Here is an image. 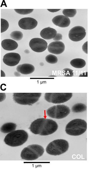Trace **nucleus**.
<instances>
[{"label":"nucleus","mask_w":91,"mask_h":169,"mask_svg":"<svg viewBox=\"0 0 91 169\" xmlns=\"http://www.w3.org/2000/svg\"><path fill=\"white\" fill-rule=\"evenodd\" d=\"M58 127L57 123L54 120L41 118L33 121L30 125L29 129L34 134L46 136L54 133L57 130Z\"/></svg>","instance_id":"nucleus-1"},{"label":"nucleus","mask_w":91,"mask_h":169,"mask_svg":"<svg viewBox=\"0 0 91 169\" xmlns=\"http://www.w3.org/2000/svg\"><path fill=\"white\" fill-rule=\"evenodd\" d=\"M28 137L27 133L23 130H14L7 134L4 141L7 145L12 147L20 146L24 143Z\"/></svg>","instance_id":"nucleus-2"},{"label":"nucleus","mask_w":91,"mask_h":169,"mask_svg":"<svg viewBox=\"0 0 91 169\" xmlns=\"http://www.w3.org/2000/svg\"><path fill=\"white\" fill-rule=\"evenodd\" d=\"M87 128V123L85 120L76 119L71 120L67 124L65 131L69 135L77 136L83 133Z\"/></svg>","instance_id":"nucleus-3"},{"label":"nucleus","mask_w":91,"mask_h":169,"mask_svg":"<svg viewBox=\"0 0 91 169\" xmlns=\"http://www.w3.org/2000/svg\"><path fill=\"white\" fill-rule=\"evenodd\" d=\"M44 149L41 146L32 144L24 148L22 150L20 156L24 160H36L43 154Z\"/></svg>","instance_id":"nucleus-4"},{"label":"nucleus","mask_w":91,"mask_h":169,"mask_svg":"<svg viewBox=\"0 0 91 169\" xmlns=\"http://www.w3.org/2000/svg\"><path fill=\"white\" fill-rule=\"evenodd\" d=\"M41 95V93H14L13 99L18 104L31 105L37 102Z\"/></svg>","instance_id":"nucleus-5"},{"label":"nucleus","mask_w":91,"mask_h":169,"mask_svg":"<svg viewBox=\"0 0 91 169\" xmlns=\"http://www.w3.org/2000/svg\"><path fill=\"white\" fill-rule=\"evenodd\" d=\"M69 147L67 141L62 139H57L48 144L46 151L48 153L52 155H59L66 152Z\"/></svg>","instance_id":"nucleus-6"},{"label":"nucleus","mask_w":91,"mask_h":169,"mask_svg":"<svg viewBox=\"0 0 91 169\" xmlns=\"http://www.w3.org/2000/svg\"><path fill=\"white\" fill-rule=\"evenodd\" d=\"M69 107L63 105H58L49 108L46 112L48 116L54 119H60L67 116L70 113Z\"/></svg>","instance_id":"nucleus-7"},{"label":"nucleus","mask_w":91,"mask_h":169,"mask_svg":"<svg viewBox=\"0 0 91 169\" xmlns=\"http://www.w3.org/2000/svg\"><path fill=\"white\" fill-rule=\"evenodd\" d=\"M72 96V93H46L44 98L49 102L60 104L68 101Z\"/></svg>","instance_id":"nucleus-8"},{"label":"nucleus","mask_w":91,"mask_h":169,"mask_svg":"<svg viewBox=\"0 0 91 169\" xmlns=\"http://www.w3.org/2000/svg\"><path fill=\"white\" fill-rule=\"evenodd\" d=\"M86 34L85 28L80 26H76L71 28L69 33V38L74 42H78L82 40Z\"/></svg>","instance_id":"nucleus-9"},{"label":"nucleus","mask_w":91,"mask_h":169,"mask_svg":"<svg viewBox=\"0 0 91 169\" xmlns=\"http://www.w3.org/2000/svg\"><path fill=\"white\" fill-rule=\"evenodd\" d=\"M29 46L33 51L37 52H41L46 49L48 47V44L45 40L36 38H33L30 40Z\"/></svg>","instance_id":"nucleus-10"},{"label":"nucleus","mask_w":91,"mask_h":169,"mask_svg":"<svg viewBox=\"0 0 91 169\" xmlns=\"http://www.w3.org/2000/svg\"><path fill=\"white\" fill-rule=\"evenodd\" d=\"M21 59L20 55L18 53L10 52L6 54L3 59V62L6 65L14 66L18 64Z\"/></svg>","instance_id":"nucleus-11"},{"label":"nucleus","mask_w":91,"mask_h":169,"mask_svg":"<svg viewBox=\"0 0 91 169\" xmlns=\"http://www.w3.org/2000/svg\"><path fill=\"white\" fill-rule=\"evenodd\" d=\"M19 27L25 30H31L35 28L38 24L37 21L31 17H25L21 19L18 21Z\"/></svg>","instance_id":"nucleus-12"},{"label":"nucleus","mask_w":91,"mask_h":169,"mask_svg":"<svg viewBox=\"0 0 91 169\" xmlns=\"http://www.w3.org/2000/svg\"><path fill=\"white\" fill-rule=\"evenodd\" d=\"M65 48L64 43L60 41H54L50 43L48 47V50L50 53L59 54L64 51Z\"/></svg>","instance_id":"nucleus-13"},{"label":"nucleus","mask_w":91,"mask_h":169,"mask_svg":"<svg viewBox=\"0 0 91 169\" xmlns=\"http://www.w3.org/2000/svg\"><path fill=\"white\" fill-rule=\"evenodd\" d=\"M52 21L55 25L63 28L68 27L70 23L69 18L63 15L55 16L52 19Z\"/></svg>","instance_id":"nucleus-14"},{"label":"nucleus","mask_w":91,"mask_h":169,"mask_svg":"<svg viewBox=\"0 0 91 169\" xmlns=\"http://www.w3.org/2000/svg\"><path fill=\"white\" fill-rule=\"evenodd\" d=\"M57 34V31L55 29L49 27L42 30L40 35L43 39L49 40L53 39Z\"/></svg>","instance_id":"nucleus-15"},{"label":"nucleus","mask_w":91,"mask_h":169,"mask_svg":"<svg viewBox=\"0 0 91 169\" xmlns=\"http://www.w3.org/2000/svg\"><path fill=\"white\" fill-rule=\"evenodd\" d=\"M16 70L18 72L22 74H28L34 71L35 67L31 64L24 63L18 66Z\"/></svg>","instance_id":"nucleus-16"},{"label":"nucleus","mask_w":91,"mask_h":169,"mask_svg":"<svg viewBox=\"0 0 91 169\" xmlns=\"http://www.w3.org/2000/svg\"><path fill=\"white\" fill-rule=\"evenodd\" d=\"M1 45L5 50L12 51L16 49L18 46L17 43L15 41L10 39H6L2 40Z\"/></svg>","instance_id":"nucleus-17"},{"label":"nucleus","mask_w":91,"mask_h":169,"mask_svg":"<svg viewBox=\"0 0 91 169\" xmlns=\"http://www.w3.org/2000/svg\"><path fill=\"white\" fill-rule=\"evenodd\" d=\"M16 125L13 122H7L3 125L1 127L0 130L1 132L4 133H7L15 130Z\"/></svg>","instance_id":"nucleus-18"},{"label":"nucleus","mask_w":91,"mask_h":169,"mask_svg":"<svg viewBox=\"0 0 91 169\" xmlns=\"http://www.w3.org/2000/svg\"><path fill=\"white\" fill-rule=\"evenodd\" d=\"M71 65L73 67L81 68L83 67L86 65V62L84 59L81 58L74 59L70 62Z\"/></svg>","instance_id":"nucleus-19"},{"label":"nucleus","mask_w":91,"mask_h":169,"mask_svg":"<svg viewBox=\"0 0 91 169\" xmlns=\"http://www.w3.org/2000/svg\"><path fill=\"white\" fill-rule=\"evenodd\" d=\"M86 110V106L82 103H78L75 104L71 108L72 111L76 113L83 112Z\"/></svg>","instance_id":"nucleus-20"},{"label":"nucleus","mask_w":91,"mask_h":169,"mask_svg":"<svg viewBox=\"0 0 91 169\" xmlns=\"http://www.w3.org/2000/svg\"><path fill=\"white\" fill-rule=\"evenodd\" d=\"M11 38L16 41H20L23 37V34L20 31H15L11 32L10 34Z\"/></svg>","instance_id":"nucleus-21"},{"label":"nucleus","mask_w":91,"mask_h":169,"mask_svg":"<svg viewBox=\"0 0 91 169\" xmlns=\"http://www.w3.org/2000/svg\"><path fill=\"white\" fill-rule=\"evenodd\" d=\"M76 12V10L75 9H65L62 11V13L64 16L68 17H74Z\"/></svg>","instance_id":"nucleus-22"},{"label":"nucleus","mask_w":91,"mask_h":169,"mask_svg":"<svg viewBox=\"0 0 91 169\" xmlns=\"http://www.w3.org/2000/svg\"><path fill=\"white\" fill-rule=\"evenodd\" d=\"M45 59L47 62L51 64L56 63L58 61L57 57L55 55L52 54H49L46 56Z\"/></svg>","instance_id":"nucleus-23"},{"label":"nucleus","mask_w":91,"mask_h":169,"mask_svg":"<svg viewBox=\"0 0 91 169\" xmlns=\"http://www.w3.org/2000/svg\"><path fill=\"white\" fill-rule=\"evenodd\" d=\"M9 23L6 20L1 19V32L6 31L8 28Z\"/></svg>","instance_id":"nucleus-24"},{"label":"nucleus","mask_w":91,"mask_h":169,"mask_svg":"<svg viewBox=\"0 0 91 169\" xmlns=\"http://www.w3.org/2000/svg\"><path fill=\"white\" fill-rule=\"evenodd\" d=\"M15 11L17 13L21 15H27L31 13L34 10L33 9H14Z\"/></svg>","instance_id":"nucleus-25"},{"label":"nucleus","mask_w":91,"mask_h":169,"mask_svg":"<svg viewBox=\"0 0 91 169\" xmlns=\"http://www.w3.org/2000/svg\"><path fill=\"white\" fill-rule=\"evenodd\" d=\"M62 73L64 76L67 77H71L74 76V71L72 69L68 68H65L62 71Z\"/></svg>","instance_id":"nucleus-26"},{"label":"nucleus","mask_w":91,"mask_h":169,"mask_svg":"<svg viewBox=\"0 0 91 169\" xmlns=\"http://www.w3.org/2000/svg\"><path fill=\"white\" fill-rule=\"evenodd\" d=\"M62 35L60 33H57L53 39L55 41H59L62 39Z\"/></svg>","instance_id":"nucleus-27"},{"label":"nucleus","mask_w":91,"mask_h":169,"mask_svg":"<svg viewBox=\"0 0 91 169\" xmlns=\"http://www.w3.org/2000/svg\"><path fill=\"white\" fill-rule=\"evenodd\" d=\"M83 51L86 54H88V41L85 42L82 47Z\"/></svg>","instance_id":"nucleus-28"},{"label":"nucleus","mask_w":91,"mask_h":169,"mask_svg":"<svg viewBox=\"0 0 91 169\" xmlns=\"http://www.w3.org/2000/svg\"><path fill=\"white\" fill-rule=\"evenodd\" d=\"M0 94V102H1L4 100L6 97V95L5 93H1Z\"/></svg>","instance_id":"nucleus-29"},{"label":"nucleus","mask_w":91,"mask_h":169,"mask_svg":"<svg viewBox=\"0 0 91 169\" xmlns=\"http://www.w3.org/2000/svg\"><path fill=\"white\" fill-rule=\"evenodd\" d=\"M47 10L49 11L52 12H57L59 11L60 10V9H48Z\"/></svg>","instance_id":"nucleus-30"},{"label":"nucleus","mask_w":91,"mask_h":169,"mask_svg":"<svg viewBox=\"0 0 91 169\" xmlns=\"http://www.w3.org/2000/svg\"><path fill=\"white\" fill-rule=\"evenodd\" d=\"M1 76L2 75V74H3L2 77H5V73H4V72L3 71H2V70H1Z\"/></svg>","instance_id":"nucleus-31"},{"label":"nucleus","mask_w":91,"mask_h":169,"mask_svg":"<svg viewBox=\"0 0 91 169\" xmlns=\"http://www.w3.org/2000/svg\"><path fill=\"white\" fill-rule=\"evenodd\" d=\"M27 49H26L24 50V52L26 53H27V52L28 53H29V51L28 50L27 51Z\"/></svg>","instance_id":"nucleus-32"}]
</instances>
